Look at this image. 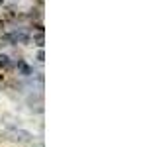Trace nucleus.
Here are the masks:
<instances>
[{
    "label": "nucleus",
    "mask_w": 143,
    "mask_h": 147,
    "mask_svg": "<svg viewBox=\"0 0 143 147\" xmlns=\"http://www.w3.org/2000/svg\"><path fill=\"white\" fill-rule=\"evenodd\" d=\"M30 41H32V35L26 30H14L0 37V45H28Z\"/></svg>",
    "instance_id": "f257e3e1"
},
{
    "label": "nucleus",
    "mask_w": 143,
    "mask_h": 147,
    "mask_svg": "<svg viewBox=\"0 0 143 147\" xmlns=\"http://www.w3.org/2000/svg\"><path fill=\"white\" fill-rule=\"evenodd\" d=\"M8 137L12 141H16V143H33V139H35V136L32 131H28L24 127H10Z\"/></svg>",
    "instance_id": "f03ea898"
},
{
    "label": "nucleus",
    "mask_w": 143,
    "mask_h": 147,
    "mask_svg": "<svg viewBox=\"0 0 143 147\" xmlns=\"http://www.w3.org/2000/svg\"><path fill=\"white\" fill-rule=\"evenodd\" d=\"M6 67H10V57L6 53H0V69H6Z\"/></svg>",
    "instance_id": "7ed1b4c3"
},
{
    "label": "nucleus",
    "mask_w": 143,
    "mask_h": 147,
    "mask_svg": "<svg viewBox=\"0 0 143 147\" xmlns=\"http://www.w3.org/2000/svg\"><path fill=\"white\" fill-rule=\"evenodd\" d=\"M18 67H20V73H22L24 77H30V75H32V67H30V65H26V63H20Z\"/></svg>",
    "instance_id": "20e7f679"
},
{
    "label": "nucleus",
    "mask_w": 143,
    "mask_h": 147,
    "mask_svg": "<svg viewBox=\"0 0 143 147\" xmlns=\"http://www.w3.org/2000/svg\"><path fill=\"white\" fill-rule=\"evenodd\" d=\"M35 45L39 49H43V34H37L35 35Z\"/></svg>",
    "instance_id": "39448f33"
},
{
    "label": "nucleus",
    "mask_w": 143,
    "mask_h": 147,
    "mask_svg": "<svg viewBox=\"0 0 143 147\" xmlns=\"http://www.w3.org/2000/svg\"><path fill=\"white\" fill-rule=\"evenodd\" d=\"M37 61L43 63V49H37Z\"/></svg>",
    "instance_id": "423d86ee"
},
{
    "label": "nucleus",
    "mask_w": 143,
    "mask_h": 147,
    "mask_svg": "<svg viewBox=\"0 0 143 147\" xmlns=\"http://www.w3.org/2000/svg\"><path fill=\"white\" fill-rule=\"evenodd\" d=\"M2 2H4V0H0V4H2Z\"/></svg>",
    "instance_id": "0eeeda50"
},
{
    "label": "nucleus",
    "mask_w": 143,
    "mask_h": 147,
    "mask_svg": "<svg viewBox=\"0 0 143 147\" xmlns=\"http://www.w3.org/2000/svg\"><path fill=\"white\" fill-rule=\"evenodd\" d=\"M14 2H16V0H14Z\"/></svg>",
    "instance_id": "6e6552de"
}]
</instances>
